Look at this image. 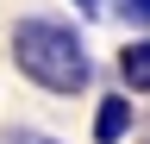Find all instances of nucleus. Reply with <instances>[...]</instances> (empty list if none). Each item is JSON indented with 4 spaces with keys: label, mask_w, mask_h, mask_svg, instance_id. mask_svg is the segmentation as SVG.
<instances>
[{
    "label": "nucleus",
    "mask_w": 150,
    "mask_h": 144,
    "mask_svg": "<svg viewBox=\"0 0 150 144\" xmlns=\"http://www.w3.org/2000/svg\"><path fill=\"white\" fill-rule=\"evenodd\" d=\"M100 6H106V0H75V13H81V19H100Z\"/></svg>",
    "instance_id": "obj_6"
},
{
    "label": "nucleus",
    "mask_w": 150,
    "mask_h": 144,
    "mask_svg": "<svg viewBox=\"0 0 150 144\" xmlns=\"http://www.w3.org/2000/svg\"><path fill=\"white\" fill-rule=\"evenodd\" d=\"M6 144H63V138L38 132V125H6Z\"/></svg>",
    "instance_id": "obj_5"
},
{
    "label": "nucleus",
    "mask_w": 150,
    "mask_h": 144,
    "mask_svg": "<svg viewBox=\"0 0 150 144\" xmlns=\"http://www.w3.org/2000/svg\"><path fill=\"white\" fill-rule=\"evenodd\" d=\"M119 82L125 94H150V38H131L119 50Z\"/></svg>",
    "instance_id": "obj_3"
},
{
    "label": "nucleus",
    "mask_w": 150,
    "mask_h": 144,
    "mask_svg": "<svg viewBox=\"0 0 150 144\" xmlns=\"http://www.w3.org/2000/svg\"><path fill=\"white\" fill-rule=\"evenodd\" d=\"M131 125H138V106H131L125 88L119 94H100V106H94V144H125Z\"/></svg>",
    "instance_id": "obj_2"
},
{
    "label": "nucleus",
    "mask_w": 150,
    "mask_h": 144,
    "mask_svg": "<svg viewBox=\"0 0 150 144\" xmlns=\"http://www.w3.org/2000/svg\"><path fill=\"white\" fill-rule=\"evenodd\" d=\"M13 63L19 75L44 94H81L94 82V57L81 44V31L69 19H50V13H25L13 19Z\"/></svg>",
    "instance_id": "obj_1"
},
{
    "label": "nucleus",
    "mask_w": 150,
    "mask_h": 144,
    "mask_svg": "<svg viewBox=\"0 0 150 144\" xmlns=\"http://www.w3.org/2000/svg\"><path fill=\"white\" fill-rule=\"evenodd\" d=\"M112 13L125 25H150V0H112Z\"/></svg>",
    "instance_id": "obj_4"
},
{
    "label": "nucleus",
    "mask_w": 150,
    "mask_h": 144,
    "mask_svg": "<svg viewBox=\"0 0 150 144\" xmlns=\"http://www.w3.org/2000/svg\"><path fill=\"white\" fill-rule=\"evenodd\" d=\"M138 144H150V138H138Z\"/></svg>",
    "instance_id": "obj_7"
}]
</instances>
